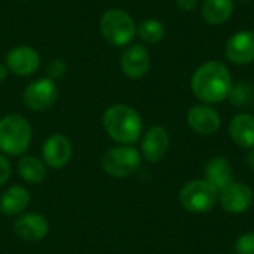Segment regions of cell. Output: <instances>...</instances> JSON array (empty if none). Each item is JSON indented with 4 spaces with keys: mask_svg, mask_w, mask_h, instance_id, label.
I'll return each mask as SVG.
<instances>
[{
    "mask_svg": "<svg viewBox=\"0 0 254 254\" xmlns=\"http://www.w3.org/2000/svg\"><path fill=\"white\" fill-rule=\"evenodd\" d=\"M170 149V134L161 125L150 127L141 140V155L147 162L156 164L167 155Z\"/></svg>",
    "mask_w": 254,
    "mask_h": 254,
    "instance_id": "obj_15",
    "label": "cell"
},
{
    "mask_svg": "<svg viewBox=\"0 0 254 254\" xmlns=\"http://www.w3.org/2000/svg\"><path fill=\"white\" fill-rule=\"evenodd\" d=\"M141 165V153L132 144H119L109 149L101 159L103 171L115 179L134 174Z\"/></svg>",
    "mask_w": 254,
    "mask_h": 254,
    "instance_id": "obj_5",
    "label": "cell"
},
{
    "mask_svg": "<svg viewBox=\"0 0 254 254\" xmlns=\"http://www.w3.org/2000/svg\"><path fill=\"white\" fill-rule=\"evenodd\" d=\"M106 134L119 144H134L143 131L140 113L128 104H112L101 119Z\"/></svg>",
    "mask_w": 254,
    "mask_h": 254,
    "instance_id": "obj_2",
    "label": "cell"
},
{
    "mask_svg": "<svg viewBox=\"0 0 254 254\" xmlns=\"http://www.w3.org/2000/svg\"><path fill=\"white\" fill-rule=\"evenodd\" d=\"M7 74H9V68L6 67L4 63H0V83L6 80Z\"/></svg>",
    "mask_w": 254,
    "mask_h": 254,
    "instance_id": "obj_28",
    "label": "cell"
},
{
    "mask_svg": "<svg viewBox=\"0 0 254 254\" xmlns=\"http://www.w3.org/2000/svg\"><path fill=\"white\" fill-rule=\"evenodd\" d=\"M100 33L112 46L125 48L131 45L137 36V25L127 10L112 7L107 9L100 18Z\"/></svg>",
    "mask_w": 254,
    "mask_h": 254,
    "instance_id": "obj_4",
    "label": "cell"
},
{
    "mask_svg": "<svg viewBox=\"0 0 254 254\" xmlns=\"http://www.w3.org/2000/svg\"><path fill=\"white\" fill-rule=\"evenodd\" d=\"M16 1H24V0H16Z\"/></svg>",
    "mask_w": 254,
    "mask_h": 254,
    "instance_id": "obj_30",
    "label": "cell"
},
{
    "mask_svg": "<svg viewBox=\"0 0 254 254\" xmlns=\"http://www.w3.org/2000/svg\"><path fill=\"white\" fill-rule=\"evenodd\" d=\"M33 138L30 122L18 115L10 113L0 119V152L6 156H22L28 150Z\"/></svg>",
    "mask_w": 254,
    "mask_h": 254,
    "instance_id": "obj_3",
    "label": "cell"
},
{
    "mask_svg": "<svg viewBox=\"0 0 254 254\" xmlns=\"http://www.w3.org/2000/svg\"><path fill=\"white\" fill-rule=\"evenodd\" d=\"M73 156L71 140L60 132L49 135L42 146V159L48 168H64Z\"/></svg>",
    "mask_w": 254,
    "mask_h": 254,
    "instance_id": "obj_9",
    "label": "cell"
},
{
    "mask_svg": "<svg viewBox=\"0 0 254 254\" xmlns=\"http://www.w3.org/2000/svg\"><path fill=\"white\" fill-rule=\"evenodd\" d=\"M15 235L25 243H39L49 232V222L40 213H22L13 222Z\"/></svg>",
    "mask_w": 254,
    "mask_h": 254,
    "instance_id": "obj_11",
    "label": "cell"
},
{
    "mask_svg": "<svg viewBox=\"0 0 254 254\" xmlns=\"http://www.w3.org/2000/svg\"><path fill=\"white\" fill-rule=\"evenodd\" d=\"M235 254H254V232H247L237 240Z\"/></svg>",
    "mask_w": 254,
    "mask_h": 254,
    "instance_id": "obj_24",
    "label": "cell"
},
{
    "mask_svg": "<svg viewBox=\"0 0 254 254\" xmlns=\"http://www.w3.org/2000/svg\"><path fill=\"white\" fill-rule=\"evenodd\" d=\"M246 162H247V165H249V168L252 170L254 173V147L252 149H249L247 150V155H246Z\"/></svg>",
    "mask_w": 254,
    "mask_h": 254,
    "instance_id": "obj_27",
    "label": "cell"
},
{
    "mask_svg": "<svg viewBox=\"0 0 254 254\" xmlns=\"http://www.w3.org/2000/svg\"><path fill=\"white\" fill-rule=\"evenodd\" d=\"M253 31H254V30H253Z\"/></svg>",
    "mask_w": 254,
    "mask_h": 254,
    "instance_id": "obj_31",
    "label": "cell"
},
{
    "mask_svg": "<svg viewBox=\"0 0 254 254\" xmlns=\"http://www.w3.org/2000/svg\"><path fill=\"white\" fill-rule=\"evenodd\" d=\"M231 140L243 149L254 147V116L250 113H238L229 122Z\"/></svg>",
    "mask_w": 254,
    "mask_h": 254,
    "instance_id": "obj_17",
    "label": "cell"
},
{
    "mask_svg": "<svg viewBox=\"0 0 254 254\" xmlns=\"http://www.w3.org/2000/svg\"><path fill=\"white\" fill-rule=\"evenodd\" d=\"M199 0H176V4L183 12H193L198 6Z\"/></svg>",
    "mask_w": 254,
    "mask_h": 254,
    "instance_id": "obj_26",
    "label": "cell"
},
{
    "mask_svg": "<svg viewBox=\"0 0 254 254\" xmlns=\"http://www.w3.org/2000/svg\"><path fill=\"white\" fill-rule=\"evenodd\" d=\"M219 189L208 183L205 179L192 180L182 188L179 193V201L185 210L201 214L210 211L216 205V202L219 201Z\"/></svg>",
    "mask_w": 254,
    "mask_h": 254,
    "instance_id": "obj_6",
    "label": "cell"
},
{
    "mask_svg": "<svg viewBox=\"0 0 254 254\" xmlns=\"http://www.w3.org/2000/svg\"><path fill=\"white\" fill-rule=\"evenodd\" d=\"M237 1H249V0H237Z\"/></svg>",
    "mask_w": 254,
    "mask_h": 254,
    "instance_id": "obj_29",
    "label": "cell"
},
{
    "mask_svg": "<svg viewBox=\"0 0 254 254\" xmlns=\"http://www.w3.org/2000/svg\"><path fill=\"white\" fill-rule=\"evenodd\" d=\"M10 174H12V165L7 156L0 152V188L7 183V180L10 179Z\"/></svg>",
    "mask_w": 254,
    "mask_h": 254,
    "instance_id": "obj_25",
    "label": "cell"
},
{
    "mask_svg": "<svg viewBox=\"0 0 254 254\" xmlns=\"http://www.w3.org/2000/svg\"><path fill=\"white\" fill-rule=\"evenodd\" d=\"M234 13V0H204L201 15L208 25H222Z\"/></svg>",
    "mask_w": 254,
    "mask_h": 254,
    "instance_id": "obj_19",
    "label": "cell"
},
{
    "mask_svg": "<svg viewBox=\"0 0 254 254\" xmlns=\"http://www.w3.org/2000/svg\"><path fill=\"white\" fill-rule=\"evenodd\" d=\"M4 64L16 76H31L40 67V55L28 45H18L7 51Z\"/></svg>",
    "mask_w": 254,
    "mask_h": 254,
    "instance_id": "obj_10",
    "label": "cell"
},
{
    "mask_svg": "<svg viewBox=\"0 0 254 254\" xmlns=\"http://www.w3.org/2000/svg\"><path fill=\"white\" fill-rule=\"evenodd\" d=\"M219 199L226 213L241 214L246 213L253 205L254 193L250 186L244 183L232 182L229 186L220 190Z\"/></svg>",
    "mask_w": 254,
    "mask_h": 254,
    "instance_id": "obj_13",
    "label": "cell"
},
{
    "mask_svg": "<svg viewBox=\"0 0 254 254\" xmlns=\"http://www.w3.org/2000/svg\"><path fill=\"white\" fill-rule=\"evenodd\" d=\"M232 74L220 61H207L199 65L190 79L193 95L204 104H217L225 101L232 89Z\"/></svg>",
    "mask_w": 254,
    "mask_h": 254,
    "instance_id": "obj_1",
    "label": "cell"
},
{
    "mask_svg": "<svg viewBox=\"0 0 254 254\" xmlns=\"http://www.w3.org/2000/svg\"><path fill=\"white\" fill-rule=\"evenodd\" d=\"M65 71H67V65L63 58H54L46 65V77H49L54 82L60 80L65 74Z\"/></svg>",
    "mask_w": 254,
    "mask_h": 254,
    "instance_id": "obj_23",
    "label": "cell"
},
{
    "mask_svg": "<svg viewBox=\"0 0 254 254\" xmlns=\"http://www.w3.org/2000/svg\"><path fill=\"white\" fill-rule=\"evenodd\" d=\"M30 204V193L27 188L13 185L7 188L0 196V213L9 217H18Z\"/></svg>",
    "mask_w": 254,
    "mask_h": 254,
    "instance_id": "obj_16",
    "label": "cell"
},
{
    "mask_svg": "<svg viewBox=\"0 0 254 254\" xmlns=\"http://www.w3.org/2000/svg\"><path fill=\"white\" fill-rule=\"evenodd\" d=\"M48 167L43 159L31 155H22L18 161V174L28 185H39L45 180Z\"/></svg>",
    "mask_w": 254,
    "mask_h": 254,
    "instance_id": "obj_20",
    "label": "cell"
},
{
    "mask_svg": "<svg viewBox=\"0 0 254 254\" xmlns=\"http://www.w3.org/2000/svg\"><path fill=\"white\" fill-rule=\"evenodd\" d=\"M137 36L147 45H156L165 37V25L156 18H146L138 22Z\"/></svg>",
    "mask_w": 254,
    "mask_h": 254,
    "instance_id": "obj_21",
    "label": "cell"
},
{
    "mask_svg": "<svg viewBox=\"0 0 254 254\" xmlns=\"http://www.w3.org/2000/svg\"><path fill=\"white\" fill-rule=\"evenodd\" d=\"M150 64H152L150 52L146 46L140 43H131L125 46L119 60L122 73L134 80L146 76L147 71L150 70Z\"/></svg>",
    "mask_w": 254,
    "mask_h": 254,
    "instance_id": "obj_8",
    "label": "cell"
},
{
    "mask_svg": "<svg viewBox=\"0 0 254 254\" xmlns=\"http://www.w3.org/2000/svg\"><path fill=\"white\" fill-rule=\"evenodd\" d=\"M58 98L57 82L49 77H40L27 85L22 92V101L33 112H45L51 109Z\"/></svg>",
    "mask_w": 254,
    "mask_h": 254,
    "instance_id": "obj_7",
    "label": "cell"
},
{
    "mask_svg": "<svg viewBox=\"0 0 254 254\" xmlns=\"http://www.w3.org/2000/svg\"><path fill=\"white\" fill-rule=\"evenodd\" d=\"M226 58L235 65H247L254 61V31L241 30L232 34L225 46Z\"/></svg>",
    "mask_w": 254,
    "mask_h": 254,
    "instance_id": "obj_12",
    "label": "cell"
},
{
    "mask_svg": "<svg viewBox=\"0 0 254 254\" xmlns=\"http://www.w3.org/2000/svg\"><path fill=\"white\" fill-rule=\"evenodd\" d=\"M204 179L211 183L214 188L225 189L234 182V173H232V165L225 156H214L211 158L204 168Z\"/></svg>",
    "mask_w": 254,
    "mask_h": 254,
    "instance_id": "obj_18",
    "label": "cell"
},
{
    "mask_svg": "<svg viewBox=\"0 0 254 254\" xmlns=\"http://www.w3.org/2000/svg\"><path fill=\"white\" fill-rule=\"evenodd\" d=\"M253 95V88L249 83H238V85H234L232 86L231 94H229L228 98L231 100L232 104H235L238 107H243V106H247V104L252 103Z\"/></svg>",
    "mask_w": 254,
    "mask_h": 254,
    "instance_id": "obj_22",
    "label": "cell"
},
{
    "mask_svg": "<svg viewBox=\"0 0 254 254\" xmlns=\"http://www.w3.org/2000/svg\"><path fill=\"white\" fill-rule=\"evenodd\" d=\"M188 124L199 135H213L222 127L220 115L210 104H198L189 109Z\"/></svg>",
    "mask_w": 254,
    "mask_h": 254,
    "instance_id": "obj_14",
    "label": "cell"
}]
</instances>
